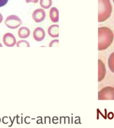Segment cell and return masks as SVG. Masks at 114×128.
<instances>
[{
  "label": "cell",
  "mask_w": 114,
  "mask_h": 128,
  "mask_svg": "<svg viewBox=\"0 0 114 128\" xmlns=\"http://www.w3.org/2000/svg\"><path fill=\"white\" fill-rule=\"evenodd\" d=\"M114 34L111 30L106 26L100 27L98 28V50H106L112 44Z\"/></svg>",
  "instance_id": "cell-1"
},
{
  "label": "cell",
  "mask_w": 114,
  "mask_h": 128,
  "mask_svg": "<svg viewBox=\"0 0 114 128\" xmlns=\"http://www.w3.org/2000/svg\"><path fill=\"white\" fill-rule=\"evenodd\" d=\"M98 22H103L110 18L112 11L110 0H98Z\"/></svg>",
  "instance_id": "cell-2"
},
{
  "label": "cell",
  "mask_w": 114,
  "mask_h": 128,
  "mask_svg": "<svg viewBox=\"0 0 114 128\" xmlns=\"http://www.w3.org/2000/svg\"><path fill=\"white\" fill-rule=\"evenodd\" d=\"M99 100H114V87L106 86L103 88L98 92Z\"/></svg>",
  "instance_id": "cell-3"
},
{
  "label": "cell",
  "mask_w": 114,
  "mask_h": 128,
  "mask_svg": "<svg viewBox=\"0 0 114 128\" xmlns=\"http://www.w3.org/2000/svg\"><path fill=\"white\" fill-rule=\"evenodd\" d=\"M21 24V18L15 14H11L7 16L5 21V24L10 29H16L19 28Z\"/></svg>",
  "instance_id": "cell-4"
},
{
  "label": "cell",
  "mask_w": 114,
  "mask_h": 128,
  "mask_svg": "<svg viewBox=\"0 0 114 128\" xmlns=\"http://www.w3.org/2000/svg\"><path fill=\"white\" fill-rule=\"evenodd\" d=\"M46 13L43 8H37L32 14V18L36 23H40L45 18Z\"/></svg>",
  "instance_id": "cell-5"
},
{
  "label": "cell",
  "mask_w": 114,
  "mask_h": 128,
  "mask_svg": "<svg viewBox=\"0 0 114 128\" xmlns=\"http://www.w3.org/2000/svg\"><path fill=\"white\" fill-rule=\"evenodd\" d=\"M2 41L4 45L7 47L11 48L14 47L16 44V39L13 34L10 32L6 33L3 36Z\"/></svg>",
  "instance_id": "cell-6"
},
{
  "label": "cell",
  "mask_w": 114,
  "mask_h": 128,
  "mask_svg": "<svg viewBox=\"0 0 114 128\" xmlns=\"http://www.w3.org/2000/svg\"><path fill=\"white\" fill-rule=\"evenodd\" d=\"M106 74V69L105 64L103 61L99 59L98 61V81L101 82L105 78Z\"/></svg>",
  "instance_id": "cell-7"
},
{
  "label": "cell",
  "mask_w": 114,
  "mask_h": 128,
  "mask_svg": "<svg viewBox=\"0 0 114 128\" xmlns=\"http://www.w3.org/2000/svg\"><path fill=\"white\" fill-rule=\"evenodd\" d=\"M33 38L36 41L40 42L43 41L45 37V32L43 28L38 27L33 31Z\"/></svg>",
  "instance_id": "cell-8"
},
{
  "label": "cell",
  "mask_w": 114,
  "mask_h": 128,
  "mask_svg": "<svg viewBox=\"0 0 114 128\" xmlns=\"http://www.w3.org/2000/svg\"><path fill=\"white\" fill-rule=\"evenodd\" d=\"M49 18L52 22L57 23L59 21V10L55 7H53L49 11Z\"/></svg>",
  "instance_id": "cell-9"
},
{
  "label": "cell",
  "mask_w": 114,
  "mask_h": 128,
  "mask_svg": "<svg viewBox=\"0 0 114 128\" xmlns=\"http://www.w3.org/2000/svg\"><path fill=\"white\" fill-rule=\"evenodd\" d=\"M48 35L51 38H57L59 37V25L56 24H52L48 29Z\"/></svg>",
  "instance_id": "cell-10"
},
{
  "label": "cell",
  "mask_w": 114,
  "mask_h": 128,
  "mask_svg": "<svg viewBox=\"0 0 114 128\" xmlns=\"http://www.w3.org/2000/svg\"><path fill=\"white\" fill-rule=\"evenodd\" d=\"M30 35V31L27 27H21L18 30V36L21 38H26Z\"/></svg>",
  "instance_id": "cell-11"
},
{
  "label": "cell",
  "mask_w": 114,
  "mask_h": 128,
  "mask_svg": "<svg viewBox=\"0 0 114 128\" xmlns=\"http://www.w3.org/2000/svg\"><path fill=\"white\" fill-rule=\"evenodd\" d=\"M108 66L111 72L114 73V51L109 56L108 58Z\"/></svg>",
  "instance_id": "cell-12"
},
{
  "label": "cell",
  "mask_w": 114,
  "mask_h": 128,
  "mask_svg": "<svg viewBox=\"0 0 114 128\" xmlns=\"http://www.w3.org/2000/svg\"><path fill=\"white\" fill-rule=\"evenodd\" d=\"M40 6L43 9H48L52 5V0H40Z\"/></svg>",
  "instance_id": "cell-13"
},
{
  "label": "cell",
  "mask_w": 114,
  "mask_h": 128,
  "mask_svg": "<svg viewBox=\"0 0 114 128\" xmlns=\"http://www.w3.org/2000/svg\"><path fill=\"white\" fill-rule=\"evenodd\" d=\"M16 45L17 47H30V45L28 41L25 40H19L16 42Z\"/></svg>",
  "instance_id": "cell-14"
},
{
  "label": "cell",
  "mask_w": 114,
  "mask_h": 128,
  "mask_svg": "<svg viewBox=\"0 0 114 128\" xmlns=\"http://www.w3.org/2000/svg\"><path fill=\"white\" fill-rule=\"evenodd\" d=\"M59 45V40L58 39H55L50 41L49 43V47H58Z\"/></svg>",
  "instance_id": "cell-15"
},
{
  "label": "cell",
  "mask_w": 114,
  "mask_h": 128,
  "mask_svg": "<svg viewBox=\"0 0 114 128\" xmlns=\"http://www.w3.org/2000/svg\"><path fill=\"white\" fill-rule=\"evenodd\" d=\"M9 0H0V7H2L8 3Z\"/></svg>",
  "instance_id": "cell-16"
},
{
  "label": "cell",
  "mask_w": 114,
  "mask_h": 128,
  "mask_svg": "<svg viewBox=\"0 0 114 128\" xmlns=\"http://www.w3.org/2000/svg\"><path fill=\"white\" fill-rule=\"evenodd\" d=\"M25 2L27 4H29V3L36 4L39 2V0H25Z\"/></svg>",
  "instance_id": "cell-17"
},
{
  "label": "cell",
  "mask_w": 114,
  "mask_h": 128,
  "mask_svg": "<svg viewBox=\"0 0 114 128\" xmlns=\"http://www.w3.org/2000/svg\"><path fill=\"white\" fill-rule=\"evenodd\" d=\"M4 20V18H3V16H2V14L0 13V24H1L2 21H3Z\"/></svg>",
  "instance_id": "cell-18"
},
{
  "label": "cell",
  "mask_w": 114,
  "mask_h": 128,
  "mask_svg": "<svg viewBox=\"0 0 114 128\" xmlns=\"http://www.w3.org/2000/svg\"><path fill=\"white\" fill-rule=\"evenodd\" d=\"M3 46H2V44L0 42V47H2Z\"/></svg>",
  "instance_id": "cell-19"
},
{
  "label": "cell",
  "mask_w": 114,
  "mask_h": 128,
  "mask_svg": "<svg viewBox=\"0 0 114 128\" xmlns=\"http://www.w3.org/2000/svg\"><path fill=\"white\" fill-rule=\"evenodd\" d=\"M113 4H114V0H113Z\"/></svg>",
  "instance_id": "cell-20"
}]
</instances>
